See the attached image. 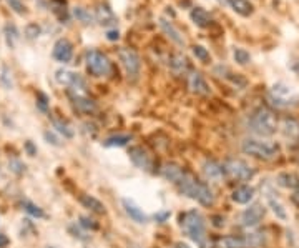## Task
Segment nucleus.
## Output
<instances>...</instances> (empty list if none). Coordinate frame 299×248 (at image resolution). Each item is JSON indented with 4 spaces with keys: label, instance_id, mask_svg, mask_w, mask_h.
I'll return each instance as SVG.
<instances>
[{
    "label": "nucleus",
    "instance_id": "1",
    "mask_svg": "<svg viewBox=\"0 0 299 248\" xmlns=\"http://www.w3.org/2000/svg\"><path fill=\"white\" fill-rule=\"evenodd\" d=\"M178 189L181 193L188 195L193 200H196V202H199L204 206H210L215 203V195H213V192L210 190V187L196 180L188 172H186V175L183 177L181 182L178 183Z\"/></svg>",
    "mask_w": 299,
    "mask_h": 248
},
{
    "label": "nucleus",
    "instance_id": "2",
    "mask_svg": "<svg viewBox=\"0 0 299 248\" xmlns=\"http://www.w3.org/2000/svg\"><path fill=\"white\" fill-rule=\"evenodd\" d=\"M179 225L183 232L188 235L193 242L201 243L206 237V222L204 217L196 210H190L179 217Z\"/></svg>",
    "mask_w": 299,
    "mask_h": 248
},
{
    "label": "nucleus",
    "instance_id": "3",
    "mask_svg": "<svg viewBox=\"0 0 299 248\" xmlns=\"http://www.w3.org/2000/svg\"><path fill=\"white\" fill-rule=\"evenodd\" d=\"M249 127H251V130L256 133V135H259V137H269L278 129V120H276V115L269 109L261 107V109H258L251 115Z\"/></svg>",
    "mask_w": 299,
    "mask_h": 248
},
{
    "label": "nucleus",
    "instance_id": "4",
    "mask_svg": "<svg viewBox=\"0 0 299 248\" xmlns=\"http://www.w3.org/2000/svg\"><path fill=\"white\" fill-rule=\"evenodd\" d=\"M243 152L246 155L263 158V160H272L279 153V147L274 142L268 140H258V138H248L241 145Z\"/></svg>",
    "mask_w": 299,
    "mask_h": 248
},
{
    "label": "nucleus",
    "instance_id": "5",
    "mask_svg": "<svg viewBox=\"0 0 299 248\" xmlns=\"http://www.w3.org/2000/svg\"><path fill=\"white\" fill-rule=\"evenodd\" d=\"M266 245V235L261 232L248 233L243 237H221L216 242L218 248H261Z\"/></svg>",
    "mask_w": 299,
    "mask_h": 248
},
{
    "label": "nucleus",
    "instance_id": "6",
    "mask_svg": "<svg viewBox=\"0 0 299 248\" xmlns=\"http://www.w3.org/2000/svg\"><path fill=\"white\" fill-rule=\"evenodd\" d=\"M85 62H86V69L91 73L93 77H108L113 67L110 58L105 55V53L98 52V50H88L85 55Z\"/></svg>",
    "mask_w": 299,
    "mask_h": 248
},
{
    "label": "nucleus",
    "instance_id": "7",
    "mask_svg": "<svg viewBox=\"0 0 299 248\" xmlns=\"http://www.w3.org/2000/svg\"><path fill=\"white\" fill-rule=\"evenodd\" d=\"M118 58L122 62V67L125 69L126 77L130 80H136L140 75V70H142V60H140V55L131 49H120L118 52Z\"/></svg>",
    "mask_w": 299,
    "mask_h": 248
},
{
    "label": "nucleus",
    "instance_id": "8",
    "mask_svg": "<svg viewBox=\"0 0 299 248\" xmlns=\"http://www.w3.org/2000/svg\"><path fill=\"white\" fill-rule=\"evenodd\" d=\"M269 98L271 102L281 107V109H286V107H291L297 104V95L294 92H292L291 87L284 85V84H278V85H272V89L269 90Z\"/></svg>",
    "mask_w": 299,
    "mask_h": 248
},
{
    "label": "nucleus",
    "instance_id": "9",
    "mask_svg": "<svg viewBox=\"0 0 299 248\" xmlns=\"http://www.w3.org/2000/svg\"><path fill=\"white\" fill-rule=\"evenodd\" d=\"M223 172L228 177L235 178V180H243V182L255 177V170H252L246 162H243V160H236V158L226 160L223 165Z\"/></svg>",
    "mask_w": 299,
    "mask_h": 248
},
{
    "label": "nucleus",
    "instance_id": "10",
    "mask_svg": "<svg viewBox=\"0 0 299 248\" xmlns=\"http://www.w3.org/2000/svg\"><path fill=\"white\" fill-rule=\"evenodd\" d=\"M55 80L60 85H66L70 87L73 92H83L85 90V80L78 75L75 72L60 69L55 72Z\"/></svg>",
    "mask_w": 299,
    "mask_h": 248
},
{
    "label": "nucleus",
    "instance_id": "11",
    "mask_svg": "<svg viewBox=\"0 0 299 248\" xmlns=\"http://www.w3.org/2000/svg\"><path fill=\"white\" fill-rule=\"evenodd\" d=\"M53 58L60 64H68L73 57V45L68 38H58L53 45Z\"/></svg>",
    "mask_w": 299,
    "mask_h": 248
},
{
    "label": "nucleus",
    "instance_id": "12",
    "mask_svg": "<svg viewBox=\"0 0 299 248\" xmlns=\"http://www.w3.org/2000/svg\"><path fill=\"white\" fill-rule=\"evenodd\" d=\"M263 218H264V209H263V205L255 203V205H251L249 209H246L243 212L241 222H243V225L246 226V229H252V226L259 225V222H261Z\"/></svg>",
    "mask_w": 299,
    "mask_h": 248
},
{
    "label": "nucleus",
    "instance_id": "13",
    "mask_svg": "<svg viewBox=\"0 0 299 248\" xmlns=\"http://www.w3.org/2000/svg\"><path fill=\"white\" fill-rule=\"evenodd\" d=\"M128 155H130V160L138 167V169H142V170L151 169V157L148 155V152H146L143 147H131Z\"/></svg>",
    "mask_w": 299,
    "mask_h": 248
},
{
    "label": "nucleus",
    "instance_id": "14",
    "mask_svg": "<svg viewBox=\"0 0 299 248\" xmlns=\"http://www.w3.org/2000/svg\"><path fill=\"white\" fill-rule=\"evenodd\" d=\"M70 98H72V102L73 105H75V109L80 110V112H83V113H93L97 110V104L93 102L91 98L88 97H85L83 95V92H70Z\"/></svg>",
    "mask_w": 299,
    "mask_h": 248
},
{
    "label": "nucleus",
    "instance_id": "15",
    "mask_svg": "<svg viewBox=\"0 0 299 248\" xmlns=\"http://www.w3.org/2000/svg\"><path fill=\"white\" fill-rule=\"evenodd\" d=\"M264 193H266V200H268V205H269V209L272 210V213L278 217V218H281V220H286L288 218V213H286V209H284V205L279 202V198L276 197L278 193L272 192V189L269 187V183L264 187Z\"/></svg>",
    "mask_w": 299,
    "mask_h": 248
},
{
    "label": "nucleus",
    "instance_id": "16",
    "mask_svg": "<svg viewBox=\"0 0 299 248\" xmlns=\"http://www.w3.org/2000/svg\"><path fill=\"white\" fill-rule=\"evenodd\" d=\"M159 27H162V30L166 37H168L173 44H176L178 47H185V37L181 35V32H179L175 25H173L171 20H166V18H159Z\"/></svg>",
    "mask_w": 299,
    "mask_h": 248
},
{
    "label": "nucleus",
    "instance_id": "17",
    "mask_svg": "<svg viewBox=\"0 0 299 248\" xmlns=\"http://www.w3.org/2000/svg\"><path fill=\"white\" fill-rule=\"evenodd\" d=\"M188 85H190L191 92L196 93V95H210V93H211V89H210L208 82H206L201 73H198V72H193L190 75Z\"/></svg>",
    "mask_w": 299,
    "mask_h": 248
},
{
    "label": "nucleus",
    "instance_id": "18",
    "mask_svg": "<svg viewBox=\"0 0 299 248\" xmlns=\"http://www.w3.org/2000/svg\"><path fill=\"white\" fill-rule=\"evenodd\" d=\"M95 20L100 24V25H105V27H111L117 24V17L113 10L110 9L106 4H98L97 9H95Z\"/></svg>",
    "mask_w": 299,
    "mask_h": 248
},
{
    "label": "nucleus",
    "instance_id": "19",
    "mask_svg": "<svg viewBox=\"0 0 299 248\" xmlns=\"http://www.w3.org/2000/svg\"><path fill=\"white\" fill-rule=\"evenodd\" d=\"M162 175H163V178L170 180V182L178 185L183 180V177L186 175V172L176 163H165L162 167Z\"/></svg>",
    "mask_w": 299,
    "mask_h": 248
},
{
    "label": "nucleus",
    "instance_id": "20",
    "mask_svg": "<svg viewBox=\"0 0 299 248\" xmlns=\"http://www.w3.org/2000/svg\"><path fill=\"white\" fill-rule=\"evenodd\" d=\"M256 195V190L252 189V187L249 185H243V187H238V189L233 192V202L235 203H239V205H246V203H249L252 198H255Z\"/></svg>",
    "mask_w": 299,
    "mask_h": 248
},
{
    "label": "nucleus",
    "instance_id": "21",
    "mask_svg": "<svg viewBox=\"0 0 299 248\" xmlns=\"http://www.w3.org/2000/svg\"><path fill=\"white\" fill-rule=\"evenodd\" d=\"M123 206H125V212L128 213V217L133 220V222H136V223H146V222H148V217L145 215L143 210L140 209V206L133 202V200L125 198L123 200Z\"/></svg>",
    "mask_w": 299,
    "mask_h": 248
},
{
    "label": "nucleus",
    "instance_id": "22",
    "mask_svg": "<svg viewBox=\"0 0 299 248\" xmlns=\"http://www.w3.org/2000/svg\"><path fill=\"white\" fill-rule=\"evenodd\" d=\"M190 17H191L193 22H195V25L201 27V29H206V27H210L211 22H213L211 15L203 9V7H195V9L191 10Z\"/></svg>",
    "mask_w": 299,
    "mask_h": 248
},
{
    "label": "nucleus",
    "instance_id": "23",
    "mask_svg": "<svg viewBox=\"0 0 299 248\" xmlns=\"http://www.w3.org/2000/svg\"><path fill=\"white\" fill-rule=\"evenodd\" d=\"M276 183L283 189H289V190H296L299 189V177L296 173L291 172H283L276 177Z\"/></svg>",
    "mask_w": 299,
    "mask_h": 248
},
{
    "label": "nucleus",
    "instance_id": "24",
    "mask_svg": "<svg viewBox=\"0 0 299 248\" xmlns=\"http://www.w3.org/2000/svg\"><path fill=\"white\" fill-rule=\"evenodd\" d=\"M203 173L206 175V178L208 180H219L223 175V167H219L216 162H213V160H206V162L203 163Z\"/></svg>",
    "mask_w": 299,
    "mask_h": 248
},
{
    "label": "nucleus",
    "instance_id": "25",
    "mask_svg": "<svg viewBox=\"0 0 299 248\" xmlns=\"http://www.w3.org/2000/svg\"><path fill=\"white\" fill-rule=\"evenodd\" d=\"M228 2L231 5V9L241 17H249L252 10H255V7H252L249 0H228Z\"/></svg>",
    "mask_w": 299,
    "mask_h": 248
},
{
    "label": "nucleus",
    "instance_id": "26",
    "mask_svg": "<svg viewBox=\"0 0 299 248\" xmlns=\"http://www.w3.org/2000/svg\"><path fill=\"white\" fill-rule=\"evenodd\" d=\"M168 65L176 75H181V73L186 72V69H188V60H186L185 55H181V53H175V55L170 57Z\"/></svg>",
    "mask_w": 299,
    "mask_h": 248
},
{
    "label": "nucleus",
    "instance_id": "27",
    "mask_svg": "<svg viewBox=\"0 0 299 248\" xmlns=\"http://www.w3.org/2000/svg\"><path fill=\"white\" fill-rule=\"evenodd\" d=\"M80 202H82L83 206H86V209H88L90 212H95V213H98V215H102V213L106 212L105 205L100 202L98 198L91 197V195H82V197H80Z\"/></svg>",
    "mask_w": 299,
    "mask_h": 248
},
{
    "label": "nucleus",
    "instance_id": "28",
    "mask_svg": "<svg viewBox=\"0 0 299 248\" xmlns=\"http://www.w3.org/2000/svg\"><path fill=\"white\" fill-rule=\"evenodd\" d=\"M283 133L291 140H297L299 138V123L294 118H284L283 120Z\"/></svg>",
    "mask_w": 299,
    "mask_h": 248
},
{
    "label": "nucleus",
    "instance_id": "29",
    "mask_svg": "<svg viewBox=\"0 0 299 248\" xmlns=\"http://www.w3.org/2000/svg\"><path fill=\"white\" fill-rule=\"evenodd\" d=\"M72 15L75 17L78 22H82L85 25H90L93 24V20H95V15H91V12L88 9H85V7H73Z\"/></svg>",
    "mask_w": 299,
    "mask_h": 248
},
{
    "label": "nucleus",
    "instance_id": "30",
    "mask_svg": "<svg viewBox=\"0 0 299 248\" xmlns=\"http://www.w3.org/2000/svg\"><path fill=\"white\" fill-rule=\"evenodd\" d=\"M52 123H53V129H55L58 133H62V135H63L65 138H72L73 135H75V132H73L72 127H70L68 123H66V122H63V120L53 118V120H52Z\"/></svg>",
    "mask_w": 299,
    "mask_h": 248
},
{
    "label": "nucleus",
    "instance_id": "31",
    "mask_svg": "<svg viewBox=\"0 0 299 248\" xmlns=\"http://www.w3.org/2000/svg\"><path fill=\"white\" fill-rule=\"evenodd\" d=\"M131 140V135H113L110 138H106L103 145L105 147H125Z\"/></svg>",
    "mask_w": 299,
    "mask_h": 248
},
{
    "label": "nucleus",
    "instance_id": "32",
    "mask_svg": "<svg viewBox=\"0 0 299 248\" xmlns=\"http://www.w3.org/2000/svg\"><path fill=\"white\" fill-rule=\"evenodd\" d=\"M22 206H24V210H25L27 213H29V215H32L33 218H43V217H45L43 210L40 209V206H37L35 203H32V202H24Z\"/></svg>",
    "mask_w": 299,
    "mask_h": 248
},
{
    "label": "nucleus",
    "instance_id": "33",
    "mask_svg": "<svg viewBox=\"0 0 299 248\" xmlns=\"http://www.w3.org/2000/svg\"><path fill=\"white\" fill-rule=\"evenodd\" d=\"M193 55H195L199 62H203V64H208L211 60L210 52L206 50L203 45H195V47H193Z\"/></svg>",
    "mask_w": 299,
    "mask_h": 248
},
{
    "label": "nucleus",
    "instance_id": "34",
    "mask_svg": "<svg viewBox=\"0 0 299 248\" xmlns=\"http://www.w3.org/2000/svg\"><path fill=\"white\" fill-rule=\"evenodd\" d=\"M233 57H235V62L239 65H246L251 62V55L249 52H246L244 49H235L233 52Z\"/></svg>",
    "mask_w": 299,
    "mask_h": 248
},
{
    "label": "nucleus",
    "instance_id": "35",
    "mask_svg": "<svg viewBox=\"0 0 299 248\" xmlns=\"http://www.w3.org/2000/svg\"><path fill=\"white\" fill-rule=\"evenodd\" d=\"M4 30H5V37H7V44H9L10 47H13V40L18 38V32H17V29H15L13 25L7 24Z\"/></svg>",
    "mask_w": 299,
    "mask_h": 248
},
{
    "label": "nucleus",
    "instance_id": "36",
    "mask_svg": "<svg viewBox=\"0 0 299 248\" xmlns=\"http://www.w3.org/2000/svg\"><path fill=\"white\" fill-rule=\"evenodd\" d=\"M7 4H9L10 9L15 12V13H18V15H24V13L27 12V9H25V5H24L22 0H7Z\"/></svg>",
    "mask_w": 299,
    "mask_h": 248
},
{
    "label": "nucleus",
    "instance_id": "37",
    "mask_svg": "<svg viewBox=\"0 0 299 248\" xmlns=\"http://www.w3.org/2000/svg\"><path fill=\"white\" fill-rule=\"evenodd\" d=\"M40 27L37 24H29L25 27V35L29 37V38H37L40 35Z\"/></svg>",
    "mask_w": 299,
    "mask_h": 248
},
{
    "label": "nucleus",
    "instance_id": "38",
    "mask_svg": "<svg viewBox=\"0 0 299 248\" xmlns=\"http://www.w3.org/2000/svg\"><path fill=\"white\" fill-rule=\"evenodd\" d=\"M37 105H38V109L42 112H47V110H49V97H47L45 93L40 92L37 95Z\"/></svg>",
    "mask_w": 299,
    "mask_h": 248
},
{
    "label": "nucleus",
    "instance_id": "39",
    "mask_svg": "<svg viewBox=\"0 0 299 248\" xmlns=\"http://www.w3.org/2000/svg\"><path fill=\"white\" fill-rule=\"evenodd\" d=\"M80 226H83V229L97 230L98 229V223H95V220H91L88 217H80Z\"/></svg>",
    "mask_w": 299,
    "mask_h": 248
},
{
    "label": "nucleus",
    "instance_id": "40",
    "mask_svg": "<svg viewBox=\"0 0 299 248\" xmlns=\"http://www.w3.org/2000/svg\"><path fill=\"white\" fill-rule=\"evenodd\" d=\"M24 169H25L24 163H22V162H18V160H12V162H10V170H12V172H15V173H22V172H24Z\"/></svg>",
    "mask_w": 299,
    "mask_h": 248
},
{
    "label": "nucleus",
    "instance_id": "41",
    "mask_svg": "<svg viewBox=\"0 0 299 248\" xmlns=\"http://www.w3.org/2000/svg\"><path fill=\"white\" fill-rule=\"evenodd\" d=\"M106 38L111 40V42H115V40L120 38V32L115 30V29H113V30H108V32H106Z\"/></svg>",
    "mask_w": 299,
    "mask_h": 248
},
{
    "label": "nucleus",
    "instance_id": "42",
    "mask_svg": "<svg viewBox=\"0 0 299 248\" xmlns=\"http://www.w3.org/2000/svg\"><path fill=\"white\" fill-rule=\"evenodd\" d=\"M45 138L49 140V143H53V145H60V142H58V140H57L55 137L52 135L50 132H45Z\"/></svg>",
    "mask_w": 299,
    "mask_h": 248
},
{
    "label": "nucleus",
    "instance_id": "43",
    "mask_svg": "<svg viewBox=\"0 0 299 248\" xmlns=\"http://www.w3.org/2000/svg\"><path fill=\"white\" fill-rule=\"evenodd\" d=\"M168 217H170V212H163V213H158L156 220H158V222H165V220L168 218Z\"/></svg>",
    "mask_w": 299,
    "mask_h": 248
},
{
    "label": "nucleus",
    "instance_id": "44",
    "mask_svg": "<svg viewBox=\"0 0 299 248\" xmlns=\"http://www.w3.org/2000/svg\"><path fill=\"white\" fill-rule=\"evenodd\" d=\"M27 150H29V153H30V155H35V149H33V145L30 143V142H27Z\"/></svg>",
    "mask_w": 299,
    "mask_h": 248
},
{
    "label": "nucleus",
    "instance_id": "45",
    "mask_svg": "<svg viewBox=\"0 0 299 248\" xmlns=\"http://www.w3.org/2000/svg\"><path fill=\"white\" fill-rule=\"evenodd\" d=\"M7 243H9V238L4 237V235H0V248H4Z\"/></svg>",
    "mask_w": 299,
    "mask_h": 248
},
{
    "label": "nucleus",
    "instance_id": "46",
    "mask_svg": "<svg viewBox=\"0 0 299 248\" xmlns=\"http://www.w3.org/2000/svg\"><path fill=\"white\" fill-rule=\"evenodd\" d=\"M213 220H216V222H215V225H216V226H221V225H224V220H223L221 217H215Z\"/></svg>",
    "mask_w": 299,
    "mask_h": 248
},
{
    "label": "nucleus",
    "instance_id": "47",
    "mask_svg": "<svg viewBox=\"0 0 299 248\" xmlns=\"http://www.w3.org/2000/svg\"><path fill=\"white\" fill-rule=\"evenodd\" d=\"M175 248H190V245H186V243H183V242H178V243L175 245Z\"/></svg>",
    "mask_w": 299,
    "mask_h": 248
}]
</instances>
